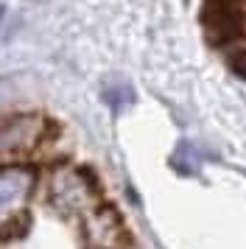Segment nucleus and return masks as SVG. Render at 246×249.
Here are the masks:
<instances>
[{
	"instance_id": "f257e3e1",
	"label": "nucleus",
	"mask_w": 246,
	"mask_h": 249,
	"mask_svg": "<svg viewBox=\"0 0 246 249\" xmlns=\"http://www.w3.org/2000/svg\"><path fill=\"white\" fill-rule=\"evenodd\" d=\"M0 249H140L98 168L31 107L0 112Z\"/></svg>"
}]
</instances>
